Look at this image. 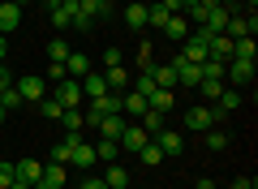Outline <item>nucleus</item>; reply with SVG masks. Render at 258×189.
<instances>
[{"label":"nucleus","mask_w":258,"mask_h":189,"mask_svg":"<svg viewBox=\"0 0 258 189\" xmlns=\"http://www.w3.org/2000/svg\"><path fill=\"white\" fill-rule=\"evenodd\" d=\"M13 86H18L22 103H39V99L47 95V82H43V73H22V78L13 82Z\"/></svg>","instance_id":"obj_1"},{"label":"nucleus","mask_w":258,"mask_h":189,"mask_svg":"<svg viewBox=\"0 0 258 189\" xmlns=\"http://www.w3.org/2000/svg\"><path fill=\"white\" fill-rule=\"evenodd\" d=\"M224 78L232 82V86H249V82H254V60H228L224 65Z\"/></svg>","instance_id":"obj_2"},{"label":"nucleus","mask_w":258,"mask_h":189,"mask_svg":"<svg viewBox=\"0 0 258 189\" xmlns=\"http://www.w3.org/2000/svg\"><path fill=\"white\" fill-rule=\"evenodd\" d=\"M74 13H78V0H56L52 9H47V18H52L56 30H69L74 26Z\"/></svg>","instance_id":"obj_3"},{"label":"nucleus","mask_w":258,"mask_h":189,"mask_svg":"<svg viewBox=\"0 0 258 189\" xmlns=\"http://www.w3.org/2000/svg\"><path fill=\"white\" fill-rule=\"evenodd\" d=\"M254 30H258V18H254V13H249V18L232 13L228 26H224V35H228V39H254Z\"/></svg>","instance_id":"obj_4"},{"label":"nucleus","mask_w":258,"mask_h":189,"mask_svg":"<svg viewBox=\"0 0 258 189\" xmlns=\"http://www.w3.org/2000/svg\"><path fill=\"white\" fill-rule=\"evenodd\" d=\"M147 129H142V125H125V134H120L116 138V146H120V151H129V155H138L142 151V146H147Z\"/></svg>","instance_id":"obj_5"},{"label":"nucleus","mask_w":258,"mask_h":189,"mask_svg":"<svg viewBox=\"0 0 258 189\" xmlns=\"http://www.w3.org/2000/svg\"><path fill=\"white\" fill-rule=\"evenodd\" d=\"M52 95L60 99V108H78V99H82V82H78V78H64V82H56Z\"/></svg>","instance_id":"obj_6"},{"label":"nucleus","mask_w":258,"mask_h":189,"mask_svg":"<svg viewBox=\"0 0 258 189\" xmlns=\"http://www.w3.org/2000/svg\"><path fill=\"white\" fill-rule=\"evenodd\" d=\"M151 142H155V146H159V151H164V155H181L185 138L176 134V129H155V134H151Z\"/></svg>","instance_id":"obj_7"},{"label":"nucleus","mask_w":258,"mask_h":189,"mask_svg":"<svg viewBox=\"0 0 258 189\" xmlns=\"http://www.w3.org/2000/svg\"><path fill=\"white\" fill-rule=\"evenodd\" d=\"M78 9H82L86 18L99 26V22H108V18H112V0H78Z\"/></svg>","instance_id":"obj_8"},{"label":"nucleus","mask_w":258,"mask_h":189,"mask_svg":"<svg viewBox=\"0 0 258 189\" xmlns=\"http://www.w3.org/2000/svg\"><path fill=\"white\" fill-rule=\"evenodd\" d=\"M64 180H69V168H64V163H43V176H39V185H47V189H64Z\"/></svg>","instance_id":"obj_9"},{"label":"nucleus","mask_w":258,"mask_h":189,"mask_svg":"<svg viewBox=\"0 0 258 189\" xmlns=\"http://www.w3.org/2000/svg\"><path fill=\"white\" fill-rule=\"evenodd\" d=\"M147 73L155 78V86H159V90H176V69H172V65H155V60H151V65H147Z\"/></svg>","instance_id":"obj_10"},{"label":"nucleus","mask_w":258,"mask_h":189,"mask_svg":"<svg viewBox=\"0 0 258 189\" xmlns=\"http://www.w3.org/2000/svg\"><path fill=\"white\" fill-rule=\"evenodd\" d=\"M18 26H22V9L13 0H5V5H0V35H13Z\"/></svg>","instance_id":"obj_11"},{"label":"nucleus","mask_w":258,"mask_h":189,"mask_svg":"<svg viewBox=\"0 0 258 189\" xmlns=\"http://www.w3.org/2000/svg\"><path fill=\"white\" fill-rule=\"evenodd\" d=\"M172 69H176V82H181V86L198 90V82H203V69H198V65H185V60H172Z\"/></svg>","instance_id":"obj_12"},{"label":"nucleus","mask_w":258,"mask_h":189,"mask_svg":"<svg viewBox=\"0 0 258 189\" xmlns=\"http://www.w3.org/2000/svg\"><path fill=\"white\" fill-rule=\"evenodd\" d=\"M185 129H215V120H211V108H203V103H198V108H189L185 112Z\"/></svg>","instance_id":"obj_13"},{"label":"nucleus","mask_w":258,"mask_h":189,"mask_svg":"<svg viewBox=\"0 0 258 189\" xmlns=\"http://www.w3.org/2000/svg\"><path fill=\"white\" fill-rule=\"evenodd\" d=\"M189 30H194V26L185 22V13H172V18L164 22V35L172 39V43H181V39H189Z\"/></svg>","instance_id":"obj_14"},{"label":"nucleus","mask_w":258,"mask_h":189,"mask_svg":"<svg viewBox=\"0 0 258 189\" xmlns=\"http://www.w3.org/2000/svg\"><path fill=\"white\" fill-rule=\"evenodd\" d=\"M125 125H129V120L120 116V112H112V116H103V120H99L95 129H99V138H112V142H116V138L125 134Z\"/></svg>","instance_id":"obj_15"},{"label":"nucleus","mask_w":258,"mask_h":189,"mask_svg":"<svg viewBox=\"0 0 258 189\" xmlns=\"http://www.w3.org/2000/svg\"><path fill=\"white\" fill-rule=\"evenodd\" d=\"M64 73H69V78H86V73H91V56L86 52H69L64 56Z\"/></svg>","instance_id":"obj_16"},{"label":"nucleus","mask_w":258,"mask_h":189,"mask_svg":"<svg viewBox=\"0 0 258 189\" xmlns=\"http://www.w3.org/2000/svg\"><path fill=\"white\" fill-rule=\"evenodd\" d=\"M78 82H82V95H86V99H99V95H108V82H103V73H86V78H78Z\"/></svg>","instance_id":"obj_17"},{"label":"nucleus","mask_w":258,"mask_h":189,"mask_svg":"<svg viewBox=\"0 0 258 189\" xmlns=\"http://www.w3.org/2000/svg\"><path fill=\"white\" fill-rule=\"evenodd\" d=\"M39 176H43V163H39V159H18V180L39 185Z\"/></svg>","instance_id":"obj_18"},{"label":"nucleus","mask_w":258,"mask_h":189,"mask_svg":"<svg viewBox=\"0 0 258 189\" xmlns=\"http://www.w3.org/2000/svg\"><path fill=\"white\" fill-rule=\"evenodd\" d=\"M125 26L129 30H142V26H147V0H134V5L125 9Z\"/></svg>","instance_id":"obj_19"},{"label":"nucleus","mask_w":258,"mask_h":189,"mask_svg":"<svg viewBox=\"0 0 258 189\" xmlns=\"http://www.w3.org/2000/svg\"><path fill=\"white\" fill-rule=\"evenodd\" d=\"M147 108H155V112H164V116H168V112L176 108V90H155V95L147 99Z\"/></svg>","instance_id":"obj_20"},{"label":"nucleus","mask_w":258,"mask_h":189,"mask_svg":"<svg viewBox=\"0 0 258 189\" xmlns=\"http://www.w3.org/2000/svg\"><path fill=\"white\" fill-rule=\"evenodd\" d=\"M103 82H108V90H129V73H125V65H112V69H103Z\"/></svg>","instance_id":"obj_21"},{"label":"nucleus","mask_w":258,"mask_h":189,"mask_svg":"<svg viewBox=\"0 0 258 189\" xmlns=\"http://www.w3.org/2000/svg\"><path fill=\"white\" fill-rule=\"evenodd\" d=\"M116 155H120V146L112 142V138H99V142H95V159L99 163H116Z\"/></svg>","instance_id":"obj_22"},{"label":"nucleus","mask_w":258,"mask_h":189,"mask_svg":"<svg viewBox=\"0 0 258 189\" xmlns=\"http://www.w3.org/2000/svg\"><path fill=\"white\" fill-rule=\"evenodd\" d=\"M69 163H78V168H91V163H99V159H95V146H86V142H78L74 146V155H69Z\"/></svg>","instance_id":"obj_23"},{"label":"nucleus","mask_w":258,"mask_h":189,"mask_svg":"<svg viewBox=\"0 0 258 189\" xmlns=\"http://www.w3.org/2000/svg\"><path fill=\"white\" fill-rule=\"evenodd\" d=\"M103 185H108V189H129V172L120 168V163H112V168L103 172Z\"/></svg>","instance_id":"obj_24"},{"label":"nucleus","mask_w":258,"mask_h":189,"mask_svg":"<svg viewBox=\"0 0 258 189\" xmlns=\"http://www.w3.org/2000/svg\"><path fill=\"white\" fill-rule=\"evenodd\" d=\"M39 112H43V120H60L64 116V108H60L56 95H43V99H39Z\"/></svg>","instance_id":"obj_25"},{"label":"nucleus","mask_w":258,"mask_h":189,"mask_svg":"<svg viewBox=\"0 0 258 189\" xmlns=\"http://www.w3.org/2000/svg\"><path fill=\"white\" fill-rule=\"evenodd\" d=\"M215 108H220L224 116H228V112H237V108H241V90H228V86H224V95L215 99Z\"/></svg>","instance_id":"obj_26"},{"label":"nucleus","mask_w":258,"mask_h":189,"mask_svg":"<svg viewBox=\"0 0 258 189\" xmlns=\"http://www.w3.org/2000/svg\"><path fill=\"white\" fill-rule=\"evenodd\" d=\"M138 159L147 163V168H155V163H164L168 155H164V151H159V146H155V142H151V138H147V146H142V151H138Z\"/></svg>","instance_id":"obj_27"},{"label":"nucleus","mask_w":258,"mask_h":189,"mask_svg":"<svg viewBox=\"0 0 258 189\" xmlns=\"http://www.w3.org/2000/svg\"><path fill=\"white\" fill-rule=\"evenodd\" d=\"M138 125L147 129V134H155V129H164V112H155V108H147V112H142V116H138Z\"/></svg>","instance_id":"obj_28"},{"label":"nucleus","mask_w":258,"mask_h":189,"mask_svg":"<svg viewBox=\"0 0 258 189\" xmlns=\"http://www.w3.org/2000/svg\"><path fill=\"white\" fill-rule=\"evenodd\" d=\"M60 125L69 129V134H82V125H86V120H82V112H78V108H64V116H60Z\"/></svg>","instance_id":"obj_29"},{"label":"nucleus","mask_w":258,"mask_h":189,"mask_svg":"<svg viewBox=\"0 0 258 189\" xmlns=\"http://www.w3.org/2000/svg\"><path fill=\"white\" fill-rule=\"evenodd\" d=\"M168 18H172V13H168L164 5H147V26H159V30H164Z\"/></svg>","instance_id":"obj_30"},{"label":"nucleus","mask_w":258,"mask_h":189,"mask_svg":"<svg viewBox=\"0 0 258 189\" xmlns=\"http://www.w3.org/2000/svg\"><path fill=\"white\" fill-rule=\"evenodd\" d=\"M0 108H5V112H18V108H22V95H18V86L0 90Z\"/></svg>","instance_id":"obj_31"},{"label":"nucleus","mask_w":258,"mask_h":189,"mask_svg":"<svg viewBox=\"0 0 258 189\" xmlns=\"http://www.w3.org/2000/svg\"><path fill=\"white\" fill-rule=\"evenodd\" d=\"M228 146V134L224 129H207V151H224Z\"/></svg>","instance_id":"obj_32"},{"label":"nucleus","mask_w":258,"mask_h":189,"mask_svg":"<svg viewBox=\"0 0 258 189\" xmlns=\"http://www.w3.org/2000/svg\"><path fill=\"white\" fill-rule=\"evenodd\" d=\"M134 90H138V95H147V99H151V95H155V90H159V86H155V78H151V73H147V69H142V78H138V82H134Z\"/></svg>","instance_id":"obj_33"},{"label":"nucleus","mask_w":258,"mask_h":189,"mask_svg":"<svg viewBox=\"0 0 258 189\" xmlns=\"http://www.w3.org/2000/svg\"><path fill=\"white\" fill-rule=\"evenodd\" d=\"M198 95H207V99H220V95H224V82H211V78L198 82Z\"/></svg>","instance_id":"obj_34"},{"label":"nucleus","mask_w":258,"mask_h":189,"mask_svg":"<svg viewBox=\"0 0 258 189\" xmlns=\"http://www.w3.org/2000/svg\"><path fill=\"white\" fill-rule=\"evenodd\" d=\"M64 56H69V43L64 39H52L47 43V60H64Z\"/></svg>","instance_id":"obj_35"},{"label":"nucleus","mask_w":258,"mask_h":189,"mask_svg":"<svg viewBox=\"0 0 258 189\" xmlns=\"http://www.w3.org/2000/svg\"><path fill=\"white\" fill-rule=\"evenodd\" d=\"M13 180H18V163H5V159H0V189L13 185Z\"/></svg>","instance_id":"obj_36"},{"label":"nucleus","mask_w":258,"mask_h":189,"mask_svg":"<svg viewBox=\"0 0 258 189\" xmlns=\"http://www.w3.org/2000/svg\"><path fill=\"white\" fill-rule=\"evenodd\" d=\"M69 73H64V60H52L47 65V82H64Z\"/></svg>","instance_id":"obj_37"},{"label":"nucleus","mask_w":258,"mask_h":189,"mask_svg":"<svg viewBox=\"0 0 258 189\" xmlns=\"http://www.w3.org/2000/svg\"><path fill=\"white\" fill-rule=\"evenodd\" d=\"M120 60H125V56H120V47H116V43H112V47H108V52H103V69H112V65H120Z\"/></svg>","instance_id":"obj_38"},{"label":"nucleus","mask_w":258,"mask_h":189,"mask_svg":"<svg viewBox=\"0 0 258 189\" xmlns=\"http://www.w3.org/2000/svg\"><path fill=\"white\" fill-rule=\"evenodd\" d=\"M74 26H78V30H82V35H86V30H95V22H91V18H86V13H82V9H78V13H74Z\"/></svg>","instance_id":"obj_39"},{"label":"nucleus","mask_w":258,"mask_h":189,"mask_svg":"<svg viewBox=\"0 0 258 189\" xmlns=\"http://www.w3.org/2000/svg\"><path fill=\"white\" fill-rule=\"evenodd\" d=\"M78 189H108V185H103V176H86Z\"/></svg>","instance_id":"obj_40"},{"label":"nucleus","mask_w":258,"mask_h":189,"mask_svg":"<svg viewBox=\"0 0 258 189\" xmlns=\"http://www.w3.org/2000/svg\"><path fill=\"white\" fill-rule=\"evenodd\" d=\"M232 189H254V180H249V176H237V180H232Z\"/></svg>","instance_id":"obj_41"},{"label":"nucleus","mask_w":258,"mask_h":189,"mask_svg":"<svg viewBox=\"0 0 258 189\" xmlns=\"http://www.w3.org/2000/svg\"><path fill=\"white\" fill-rule=\"evenodd\" d=\"M13 82H9V69H5V65H0V90H9Z\"/></svg>","instance_id":"obj_42"},{"label":"nucleus","mask_w":258,"mask_h":189,"mask_svg":"<svg viewBox=\"0 0 258 189\" xmlns=\"http://www.w3.org/2000/svg\"><path fill=\"white\" fill-rule=\"evenodd\" d=\"M194 189H215V180H211V176H203V180H198Z\"/></svg>","instance_id":"obj_43"},{"label":"nucleus","mask_w":258,"mask_h":189,"mask_svg":"<svg viewBox=\"0 0 258 189\" xmlns=\"http://www.w3.org/2000/svg\"><path fill=\"white\" fill-rule=\"evenodd\" d=\"M5 56H9V43H5V35H0V65H5Z\"/></svg>","instance_id":"obj_44"},{"label":"nucleus","mask_w":258,"mask_h":189,"mask_svg":"<svg viewBox=\"0 0 258 189\" xmlns=\"http://www.w3.org/2000/svg\"><path fill=\"white\" fill-rule=\"evenodd\" d=\"M5 189H30V185H26V180H13V185H5Z\"/></svg>","instance_id":"obj_45"},{"label":"nucleus","mask_w":258,"mask_h":189,"mask_svg":"<svg viewBox=\"0 0 258 189\" xmlns=\"http://www.w3.org/2000/svg\"><path fill=\"white\" fill-rule=\"evenodd\" d=\"M39 5H47V9H52V5H56V0H39Z\"/></svg>","instance_id":"obj_46"},{"label":"nucleus","mask_w":258,"mask_h":189,"mask_svg":"<svg viewBox=\"0 0 258 189\" xmlns=\"http://www.w3.org/2000/svg\"><path fill=\"white\" fill-rule=\"evenodd\" d=\"M13 5H18V9H22V5H30V0H13Z\"/></svg>","instance_id":"obj_47"},{"label":"nucleus","mask_w":258,"mask_h":189,"mask_svg":"<svg viewBox=\"0 0 258 189\" xmlns=\"http://www.w3.org/2000/svg\"><path fill=\"white\" fill-rule=\"evenodd\" d=\"M189 5H194V0H181V9H189Z\"/></svg>","instance_id":"obj_48"},{"label":"nucleus","mask_w":258,"mask_h":189,"mask_svg":"<svg viewBox=\"0 0 258 189\" xmlns=\"http://www.w3.org/2000/svg\"><path fill=\"white\" fill-rule=\"evenodd\" d=\"M30 189H47V185H30Z\"/></svg>","instance_id":"obj_49"},{"label":"nucleus","mask_w":258,"mask_h":189,"mask_svg":"<svg viewBox=\"0 0 258 189\" xmlns=\"http://www.w3.org/2000/svg\"><path fill=\"white\" fill-rule=\"evenodd\" d=\"M74 189H78V185H74Z\"/></svg>","instance_id":"obj_50"}]
</instances>
